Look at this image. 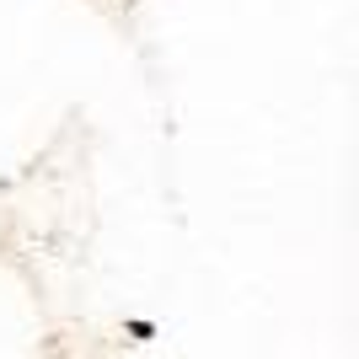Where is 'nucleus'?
I'll list each match as a JSON object with an SVG mask.
<instances>
[]
</instances>
